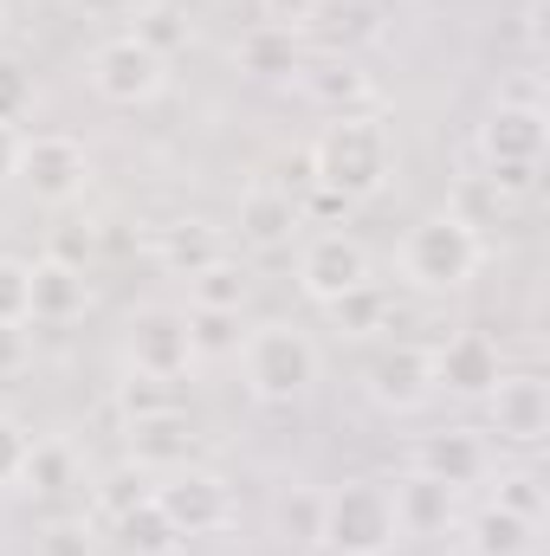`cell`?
I'll list each match as a JSON object with an SVG mask.
<instances>
[{"label":"cell","mask_w":550,"mask_h":556,"mask_svg":"<svg viewBox=\"0 0 550 556\" xmlns=\"http://www.w3.org/2000/svg\"><path fill=\"white\" fill-rule=\"evenodd\" d=\"M311 168V188L337 194L343 207H363L376 201L389 181H396V137L376 111H357V117H324V130L304 155Z\"/></svg>","instance_id":"cell-1"},{"label":"cell","mask_w":550,"mask_h":556,"mask_svg":"<svg viewBox=\"0 0 550 556\" xmlns=\"http://www.w3.org/2000/svg\"><path fill=\"white\" fill-rule=\"evenodd\" d=\"M240 382H247V395L253 402H266V408H291V402H304L311 389H317V376H324V356H317V343H311V330H298V324H253L247 337H240Z\"/></svg>","instance_id":"cell-2"},{"label":"cell","mask_w":550,"mask_h":556,"mask_svg":"<svg viewBox=\"0 0 550 556\" xmlns=\"http://www.w3.org/2000/svg\"><path fill=\"white\" fill-rule=\"evenodd\" d=\"M396 266L409 278L414 291H434V298H447V291H466L479 266H486V233L479 227H466L460 214H421L409 233H402V247H396Z\"/></svg>","instance_id":"cell-3"},{"label":"cell","mask_w":550,"mask_h":556,"mask_svg":"<svg viewBox=\"0 0 550 556\" xmlns=\"http://www.w3.org/2000/svg\"><path fill=\"white\" fill-rule=\"evenodd\" d=\"M550 142V117L532 91H505L486 117H479V155H486V175L505 188V194H525L538 181V162H545Z\"/></svg>","instance_id":"cell-4"},{"label":"cell","mask_w":550,"mask_h":556,"mask_svg":"<svg viewBox=\"0 0 550 556\" xmlns=\"http://www.w3.org/2000/svg\"><path fill=\"white\" fill-rule=\"evenodd\" d=\"M402 544V518L389 485L376 479H343L337 492H324V538L317 551L330 556H389Z\"/></svg>","instance_id":"cell-5"},{"label":"cell","mask_w":550,"mask_h":556,"mask_svg":"<svg viewBox=\"0 0 550 556\" xmlns=\"http://www.w3.org/2000/svg\"><path fill=\"white\" fill-rule=\"evenodd\" d=\"M85 85L98 104H117V111H137V104H155L162 85H168V59H155L137 33H111L91 46L85 59Z\"/></svg>","instance_id":"cell-6"},{"label":"cell","mask_w":550,"mask_h":556,"mask_svg":"<svg viewBox=\"0 0 550 556\" xmlns=\"http://www.w3.org/2000/svg\"><path fill=\"white\" fill-rule=\"evenodd\" d=\"M149 498H155V511L175 525L182 544H188V538H221V531L240 518L234 485H227L221 472H208V466H175V472H162Z\"/></svg>","instance_id":"cell-7"},{"label":"cell","mask_w":550,"mask_h":556,"mask_svg":"<svg viewBox=\"0 0 550 556\" xmlns=\"http://www.w3.org/2000/svg\"><path fill=\"white\" fill-rule=\"evenodd\" d=\"M124 363L130 376H155V382H182L201 356H195V337H188V311L175 304H142L124 324Z\"/></svg>","instance_id":"cell-8"},{"label":"cell","mask_w":550,"mask_h":556,"mask_svg":"<svg viewBox=\"0 0 550 556\" xmlns=\"http://www.w3.org/2000/svg\"><path fill=\"white\" fill-rule=\"evenodd\" d=\"M363 285H376V260H370V247H363L357 233L324 227V233H311V240L298 247V291H304L317 311L337 304V298H350V291H363Z\"/></svg>","instance_id":"cell-9"},{"label":"cell","mask_w":550,"mask_h":556,"mask_svg":"<svg viewBox=\"0 0 550 556\" xmlns=\"http://www.w3.org/2000/svg\"><path fill=\"white\" fill-rule=\"evenodd\" d=\"M91 181V149L65 130H46V137H26L20 149V188L39 201V207H72Z\"/></svg>","instance_id":"cell-10"},{"label":"cell","mask_w":550,"mask_h":556,"mask_svg":"<svg viewBox=\"0 0 550 556\" xmlns=\"http://www.w3.org/2000/svg\"><path fill=\"white\" fill-rule=\"evenodd\" d=\"M363 389L383 415H421L440 389H434V343H389L370 356Z\"/></svg>","instance_id":"cell-11"},{"label":"cell","mask_w":550,"mask_h":556,"mask_svg":"<svg viewBox=\"0 0 550 556\" xmlns=\"http://www.w3.org/2000/svg\"><path fill=\"white\" fill-rule=\"evenodd\" d=\"M486 427L499 433V446H518V453H532V446H545L550 440V389L538 369H505L499 382H492V395H486Z\"/></svg>","instance_id":"cell-12"},{"label":"cell","mask_w":550,"mask_h":556,"mask_svg":"<svg viewBox=\"0 0 550 556\" xmlns=\"http://www.w3.org/2000/svg\"><path fill=\"white\" fill-rule=\"evenodd\" d=\"M499 376H505V350H499V337H486V330H453V337L434 343V389H440V395L486 402Z\"/></svg>","instance_id":"cell-13"},{"label":"cell","mask_w":550,"mask_h":556,"mask_svg":"<svg viewBox=\"0 0 550 556\" xmlns=\"http://www.w3.org/2000/svg\"><path fill=\"white\" fill-rule=\"evenodd\" d=\"M409 472L447 485V492H466V485H479L492 472V453H486V440L473 427H434L409 446Z\"/></svg>","instance_id":"cell-14"},{"label":"cell","mask_w":550,"mask_h":556,"mask_svg":"<svg viewBox=\"0 0 550 556\" xmlns=\"http://www.w3.org/2000/svg\"><path fill=\"white\" fill-rule=\"evenodd\" d=\"M291 85H298V91H304V104H317L324 117L376 111V85H370V72H363L350 52H317V59H304Z\"/></svg>","instance_id":"cell-15"},{"label":"cell","mask_w":550,"mask_h":556,"mask_svg":"<svg viewBox=\"0 0 550 556\" xmlns=\"http://www.w3.org/2000/svg\"><path fill=\"white\" fill-rule=\"evenodd\" d=\"M195 453H201V427L188 420V408H162V415L124 420V459H137L142 472L195 466Z\"/></svg>","instance_id":"cell-16"},{"label":"cell","mask_w":550,"mask_h":556,"mask_svg":"<svg viewBox=\"0 0 550 556\" xmlns=\"http://www.w3.org/2000/svg\"><path fill=\"white\" fill-rule=\"evenodd\" d=\"M240 247H253V253H278V247H291L298 233H304V201L291 194V188H278V181H253L247 194H240Z\"/></svg>","instance_id":"cell-17"},{"label":"cell","mask_w":550,"mask_h":556,"mask_svg":"<svg viewBox=\"0 0 550 556\" xmlns=\"http://www.w3.org/2000/svg\"><path fill=\"white\" fill-rule=\"evenodd\" d=\"M142 253H149L168 278H195L201 266H214V260L227 253V240H221V227H208L201 214H175V220L149 227Z\"/></svg>","instance_id":"cell-18"},{"label":"cell","mask_w":550,"mask_h":556,"mask_svg":"<svg viewBox=\"0 0 550 556\" xmlns=\"http://www.w3.org/2000/svg\"><path fill=\"white\" fill-rule=\"evenodd\" d=\"M91 311V278L78 266H59V260H33V285H26V317L33 324H78Z\"/></svg>","instance_id":"cell-19"},{"label":"cell","mask_w":550,"mask_h":556,"mask_svg":"<svg viewBox=\"0 0 550 556\" xmlns=\"http://www.w3.org/2000/svg\"><path fill=\"white\" fill-rule=\"evenodd\" d=\"M304 59H311V52L298 46V33L266 26V20H260L253 33H240V46H234V65H240L247 78H260V85H291Z\"/></svg>","instance_id":"cell-20"},{"label":"cell","mask_w":550,"mask_h":556,"mask_svg":"<svg viewBox=\"0 0 550 556\" xmlns=\"http://www.w3.org/2000/svg\"><path fill=\"white\" fill-rule=\"evenodd\" d=\"M247 304H253V273L234 253H221L214 266L188 278V311H247Z\"/></svg>","instance_id":"cell-21"},{"label":"cell","mask_w":550,"mask_h":556,"mask_svg":"<svg viewBox=\"0 0 550 556\" xmlns=\"http://www.w3.org/2000/svg\"><path fill=\"white\" fill-rule=\"evenodd\" d=\"M273 538L285 551H317L324 538V492L317 485H285L273 498Z\"/></svg>","instance_id":"cell-22"},{"label":"cell","mask_w":550,"mask_h":556,"mask_svg":"<svg viewBox=\"0 0 550 556\" xmlns=\"http://www.w3.org/2000/svg\"><path fill=\"white\" fill-rule=\"evenodd\" d=\"M466 551L473 556H532L538 551V525H525V518H512L499 505H479L466 518Z\"/></svg>","instance_id":"cell-23"},{"label":"cell","mask_w":550,"mask_h":556,"mask_svg":"<svg viewBox=\"0 0 550 556\" xmlns=\"http://www.w3.org/2000/svg\"><path fill=\"white\" fill-rule=\"evenodd\" d=\"M389 498H396L402 538H434V531H447V518H453V492L434 485V479H421V472H409Z\"/></svg>","instance_id":"cell-24"},{"label":"cell","mask_w":550,"mask_h":556,"mask_svg":"<svg viewBox=\"0 0 550 556\" xmlns=\"http://www.w3.org/2000/svg\"><path fill=\"white\" fill-rule=\"evenodd\" d=\"M130 20H137L130 33H137L155 59H175V52H188V46H195V20H188L175 0H137V13H130Z\"/></svg>","instance_id":"cell-25"},{"label":"cell","mask_w":550,"mask_h":556,"mask_svg":"<svg viewBox=\"0 0 550 556\" xmlns=\"http://www.w3.org/2000/svg\"><path fill=\"white\" fill-rule=\"evenodd\" d=\"M111 531H117V544L130 556H182V538H175V525L155 511V498H142L137 511H124Z\"/></svg>","instance_id":"cell-26"},{"label":"cell","mask_w":550,"mask_h":556,"mask_svg":"<svg viewBox=\"0 0 550 556\" xmlns=\"http://www.w3.org/2000/svg\"><path fill=\"white\" fill-rule=\"evenodd\" d=\"M324 317H330L337 337H376V330L389 324V291H383V285H363V291L324 304Z\"/></svg>","instance_id":"cell-27"},{"label":"cell","mask_w":550,"mask_h":556,"mask_svg":"<svg viewBox=\"0 0 550 556\" xmlns=\"http://www.w3.org/2000/svg\"><path fill=\"white\" fill-rule=\"evenodd\" d=\"M486 505H499V511H512V518H525V525H545L550 492H545V479H538L532 466H512V472L492 479V498H486Z\"/></svg>","instance_id":"cell-28"},{"label":"cell","mask_w":550,"mask_h":556,"mask_svg":"<svg viewBox=\"0 0 550 556\" xmlns=\"http://www.w3.org/2000/svg\"><path fill=\"white\" fill-rule=\"evenodd\" d=\"M149 492H155V472H142L137 459H124V466H111V472L98 479V511H104V518L117 525L124 511H137Z\"/></svg>","instance_id":"cell-29"},{"label":"cell","mask_w":550,"mask_h":556,"mask_svg":"<svg viewBox=\"0 0 550 556\" xmlns=\"http://www.w3.org/2000/svg\"><path fill=\"white\" fill-rule=\"evenodd\" d=\"M447 214H460L466 227H486V220H505L512 214V194L492 181V175H466L460 188H453V207Z\"/></svg>","instance_id":"cell-30"},{"label":"cell","mask_w":550,"mask_h":556,"mask_svg":"<svg viewBox=\"0 0 550 556\" xmlns=\"http://www.w3.org/2000/svg\"><path fill=\"white\" fill-rule=\"evenodd\" d=\"M20 485H26L33 498H59V492L72 485V446H59V440H33V459H26Z\"/></svg>","instance_id":"cell-31"},{"label":"cell","mask_w":550,"mask_h":556,"mask_svg":"<svg viewBox=\"0 0 550 556\" xmlns=\"http://www.w3.org/2000/svg\"><path fill=\"white\" fill-rule=\"evenodd\" d=\"M188 337H195V356H234L240 350V311H188Z\"/></svg>","instance_id":"cell-32"},{"label":"cell","mask_w":550,"mask_h":556,"mask_svg":"<svg viewBox=\"0 0 550 556\" xmlns=\"http://www.w3.org/2000/svg\"><path fill=\"white\" fill-rule=\"evenodd\" d=\"M33 556H98V531H91V518H52V525H39Z\"/></svg>","instance_id":"cell-33"},{"label":"cell","mask_w":550,"mask_h":556,"mask_svg":"<svg viewBox=\"0 0 550 556\" xmlns=\"http://www.w3.org/2000/svg\"><path fill=\"white\" fill-rule=\"evenodd\" d=\"M162 408H182V402H175V382H155V376H130V382H117V415L124 420L162 415Z\"/></svg>","instance_id":"cell-34"},{"label":"cell","mask_w":550,"mask_h":556,"mask_svg":"<svg viewBox=\"0 0 550 556\" xmlns=\"http://www.w3.org/2000/svg\"><path fill=\"white\" fill-rule=\"evenodd\" d=\"M33 111V72L13 59V52H0V124H13L20 130V117Z\"/></svg>","instance_id":"cell-35"},{"label":"cell","mask_w":550,"mask_h":556,"mask_svg":"<svg viewBox=\"0 0 550 556\" xmlns=\"http://www.w3.org/2000/svg\"><path fill=\"white\" fill-rule=\"evenodd\" d=\"M91 253H98V227H85V220H65V227H52V240H46V260H59V266H91Z\"/></svg>","instance_id":"cell-36"},{"label":"cell","mask_w":550,"mask_h":556,"mask_svg":"<svg viewBox=\"0 0 550 556\" xmlns=\"http://www.w3.org/2000/svg\"><path fill=\"white\" fill-rule=\"evenodd\" d=\"M26 285H33V266L0 253V324H26Z\"/></svg>","instance_id":"cell-37"},{"label":"cell","mask_w":550,"mask_h":556,"mask_svg":"<svg viewBox=\"0 0 550 556\" xmlns=\"http://www.w3.org/2000/svg\"><path fill=\"white\" fill-rule=\"evenodd\" d=\"M26 459H33V433H26V420L0 415V485H20Z\"/></svg>","instance_id":"cell-38"},{"label":"cell","mask_w":550,"mask_h":556,"mask_svg":"<svg viewBox=\"0 0 550 556\" xmlns=\"http://www.w3.org/2000/svg\"><path fill=\"white\" fill-rule=\"evenodd\" d=\"M253 7H260V20H266V26L304 33V26H317V7H324V0H253Z\"/></svg>","instance_id":"cell-39"},{"label":"cell","mask_w":550,"mask_h":556,"mask_svg":"<svg viewBox=\"0 0 550 556\" xmlns=\"http://www.w3.org/2000/svg\"><path fill=\"white\" fill-rule=\"evenodd\" d=\"M33 369V337H26V324H0V382H13V376H26Z\"/></svg>","instance_id":"cell-40"},{"label":"cell","mask_w":550,"mask_h":556,"mask_svg":"<svg viewBox=\"0 0 550 556\" xmlns=\"http://www.w3.org/2000/svg\"><path fill=\"white\" fill-rule=\"evenodd\" d=\"M20 149H26V137H20L13 124H0V188L20 181Z\"/></svg>","instance_id":"cell-41"},{"label":"cell","mask_w":550,"mask_h":556,"mask_svg":"<svg viewBox=\"0 0 550 556\" xmlns=\"http://www.w3.org/2000/svg\"><path fill=\"white\" fill-rule=\"evenodd\" d=\"M65 7H78V13H91V20H124V13H137V0H65Z\"/></svg>","instance_id":"cell-42"},{"label":"cell","mask_w":550,"mask_h":556,"mask_svg":"<svg viewBox=\"0 0 550 556\" xmlns=\"http://www.w3.org/2000/svg\"><path fill=\"white\" fill-rule=\"evenodd\" d=\"M525 46L545 52V0H525Z\"/></svg>","instance_id":"cell-43"},{"label":"cell","mask_w":550,"mask_h":556,"mask_svg":"<svg viewBox=\"0 0 550 556\" xmlns=\"http://www.w3.org/2000/svg\"><path fill=\"white\" fill-rule=\"evenodd\" d=\"M0 33H7V0H0Z\"/></svg>","instance_id":"cell-44"}]
</instances>
